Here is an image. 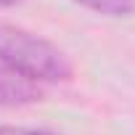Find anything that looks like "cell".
Instances as JSON below:
<instances>
[{
  "label": "cell",
  "mask_w": 135,
  "mask_h": 135,
  "mask_svg": "<svg viewBox=\"0 0 135 135\" xmlns=\"http://www.w3.org/2000/svg\"><path fill=\"white\" fill-rule=\"evenodd\" d=\"M0 66L45 85V82H66L74 77V66L58 45L50 40L0 21Z\"/></svg>",
  "instance_id": "obj_1"
},
{
  "label": "cell",
  "mask_w": 135,
  "mask_h": 135,
  "mask_svg": "<svg viewBox=\"0 0 135 135\" xmlns=\"http://www.w3.org/2000/svg\"><path fill=\"white\" fill-rule=\"evenodd\" d=\"M45 98V90L40 82L0 66V106L3 109H16V106H29Z\"/></svg>",
  "instance_id": "obj_2"
},
{
  "label": "cell",
  "mask_w": 135,
  "mask_h": 135,
  "mask_svg": "<svg viewBox=\"0 0 135 135\" xmlns=\"http://www.w3.org/2000/svg\"><path fill=\"white\" fill-rule=\"evenodd\" d=\"M74 3L82 8H90L101 16H111V19H122V16L135 13V0H74Z\"/></svg>",
  "instance_id": "obj_3"
},
{
  "label": "cell",
  "mask_w": 135,
  "mask_h": 135,
  "mask_svg": "<svg viewBox=\"0 0 135 135\" xmlns=\"http://www.w3.org/2000/svg\"><path fill=\"white\" fill-rule=\"evenodd\" d=\"M0 135H53L48 130H29V127H0Z\"/></svg>",
  "instance_id": "obj_4"
},
{
  "label": "cell",
  "mask_w": 135,
  "mask_h": 135,
  "mask_svg": "<svg viewBox=\"0 0 135 135\" xmlns=\"http://www.w3.org/2000/svg\"><path fill=\"white\" fill-rule=\"evenodd\" d=\"M19 3H21V0H0V8H13Z\"/></svg>",
  "instance_id": "obj_5"
}]
</instances>
